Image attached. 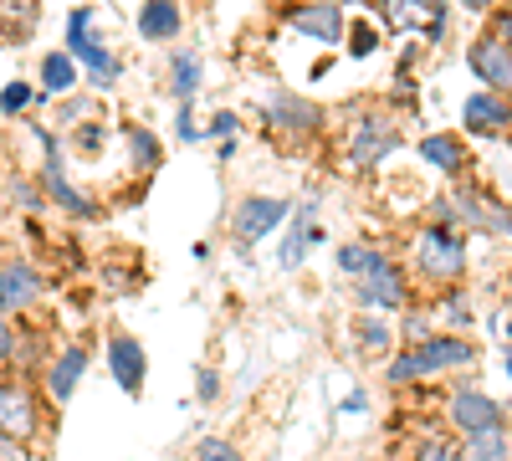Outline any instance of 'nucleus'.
Listing matches in <instances>:
<instances>
[{
	"mask_svg": "<svg viewBox=\"0 0 512 461\" xmlns=\"http://www.w3.org/2000/svg\"><path fill=\"white\" fill-rule=\"evenodd\" d=\"M477 349L461 339V333H431L425 344H410L395 364H390V380L410 385V380H425V374H446V369H461L472 364Z\"/></svg>",
	"mask_w": 512,
	"mask_h": 461,
	"instance_id": "f257e3e1",
	"label": "nucleus"
},
{
	"mask_svg": "<svg viewBox=\"0 0 512 461\" xmlns=\"http://www.w3.org/2000/svg\"><path fill=\"white\" fill-rule=\"evenodd\" d=\"M415 262L425 277H436V282H456L466 272V241L461 231L451 226H425L420 231V246H415Z\"/></svg>",
	"mask_w": 512,
	"mask_h": 461,
	"instance_id": "f03ea898",
	"label": "nucleus"
},
{
	"mask_svg": "<svg viewBox=\"0 0 512 461\" xmlns=\"http://www.w3.org/2000/svg\"><path fill=\"white\" fill-rule=\"evenodd\" d=\"M461 123L477 139H512V103L497 98V93H477V98H466Z\"/></svg>",
	"mask_w": 512,
	"mask_h": 461,
	"instance_id": "7ed1b4c3",
	"label": "nucleus"
},
{
	"mask_svg": "<svg viewBox=\"0 0 512 461\" xmlns=\"http://www.w3.org/2000/svg\"><path fill=\"white\" fill-rule=\"evenodd\" d=\"M446 211H451V221H461V226H477V231H512V216L502 211L497 200H487V195H472V190H451L446 195Z\"/></svg>",
	"mask_w": 512,
	"mask_h": 461,
	"instance_id": "20e7f679",
	"label": "nucleus"
},
{
	"mask_svg": "<svg viewBox=\"0 0 512 461\" xmlns=\"http://www.w3.org/2000/svg\"><path fill=\"white\" fill-rule=\"evenodd\" d=\"M446 415H451V426H461L466 436L502 426V405H497L492 395H482V390H456L451 405H446Z\"/></svg>",
	"mask_w": 512,
	"mask_h": 461,
	"instance_id": "39448f33",
	"label": "nucleus"
},
{
	"mask_svg": "<svg viewBox=\"0 0 512 461\" xmlns=\"http://www.w3.org/2000/svg\"><path fill=\"white\" fill-rule=\"evenodd\" d=\"M292 211H287V200H272V195H246L241 200V211L231 221L236 241H256V236H267L272 226H282Z\"/></svg>",
	"mask_w": 512,
	"mask_h": 461,
	"instance_id": "423d86ee",
	"label": "nucleus"
},
{
	"mask_svg": "<svg viewBox=\"0 0 512 461\" xmlns=\"http://www.w3.org/2000/svg\"><path fill=\"white\" fill-rule=\"evenodd\" d=\"M466 62H472V72L487 82V93H507L512 88V52L502 47V36H482L472 52H466Z\"/></svg>",
	"mask_w": 512,
	"mask_h": 461,
	"instance_id": "0eeeda50",
	"label": "nucleus"
},
{
	"mask_svg": "<svg viewBox=\"0 0 512 461\" xmlns=\"http://www.w3.org/2000/svg\"><path fill=\"white\" fill-rule=\"evenodd\" d=\"M359 303H364V308H405V277H400V267L379 262L374 272H364Z\"/></svg>",
	"mask_w": 512,
	"mask_h": 461,
	"instance_id": "6e6552de",
	"label": "nucleus"
},
{
	"mask_svg": "<svg viewBox=\"0 0 512 461\" xmlns=\"http://www.w3.org/2000/svg\"><path fill=\"white\" fill-rule=\"evenodd\" d=\"M36 292H41V277H36L26 262H6V267H0V313L31 308Z\"/></svg>",
	"mask_w": 512,
	"mask_h": 461,
	"instance_id": "1a4fd4ad",
	"label": "nucleus"
},
{
	"mask_svg": "<svg viewBox=\"0 0 512 461\" xmlns=\"http://www.w3.org/2000/svg\"><path fill=\"white\" fill-rule=\"evenodd\" d=\"M88 21H93V11H88V6H82V11H72V21H67V36H72V52H77L82 62H88V67H93V72H98V77L108 82V77H118V62H113V57H108V52L98 47V41L88 36Z\"/></svg>",
	"mask_w": 512,
	"mask_h": 461,
	"instance_id": "9d476101",
	"label": "nucleus"
},
{
	"mask_svg": "<svg viewBox=\"0 0 512 461\" xmlns=\"http://www.w3.org/2000/svg\"><path fill=\"white\" fill-rule=\"evenodd\" d=\"M400 144V134L390 129L384 118H364L359 129H354V144H349V154H354V164H379L384 154H390Z\"/></svg>",
	"mask_w": 512,
	"mask_h": 461,
	"instance_id": "9b49d317",
	"label": "nucleus"
},
{
	"mask_svg": "<svg viewBox=\"0 0 512 461\" xmlns=\"http://www.w3.org/2000/svg\"><path fill=\"white\" fill-rule=\"evenodd\" d=\"M287 26L292 31H308V36L323 41V47H333V41L344 36V11H338V6H297L287 16Z\"/></svg>",
	"mask_w": 512,
	"mask_h": 461,
	"instance_id": "f8f14e48",
	"label": "nucleus"
},
{
	"mask_svg": "<svg viewBox=\"0 0 512 461\" xmlns=\"http://www.w3.org/2000/svg\"><path fill=\"white\" fill-rule=\"evenodd\" d=\"M108 359H113L118 385H123L128 395H139V385H144V349H139V339H128V333H118V339L108 344Z\"/></svg>",
	"mask_w": 512,
	"mask_h": 461,
	"instance_id": "ddd939ff",
	"label": "nucleus"
},
{
	"mask_svg": "<svg viewBox=\"0 0 512 461\" xmlns=\"http://www.w3.org/2000/svg\"><path fill=\"white\" fill-rule=\"evenodd\" d=\"M36 426V405L26 390H11V385H0V436H31Z\"/></svg>",
	"mask_w": 512,
	"mask_h": 461,
	"instance_id": "4468645a",
	"label": "nucleus"
},
{
	"mask_svg": "<svg viewBox=\"0 0 512 461\" xmlns=\"http://www.w3.org/2000/svg\"><path fill=\"white\" fill-rule=\"evenodd\" d=\"M82 374H88V349L72 344V349H62V359L52 364V380H47V390H52L57 400H72V390H77Z\"/></svg>",
	"mask_w": 512,
	"mask_h": 461,
	"instance_id": "2eb2a0df",
	"label": "nucleus"
},
{
	"mask_svg": "<svg viewBox=\"0 0 512 461\" xmlns=\"http://www.w3.org/2000/svg\"><path fill=\"white\" fill-rule=\"evenodd\" d=\"M461 456H466V461H512V431H507V426H492V431L466 436Z\"/></svg>",
	"mask_w": 512,
	"mask_h": 461,
	"instance_id": "dca6fc26",
	"label": "nucleus"
},
{
	"mask_svg": "<svg viewBox=\"0 0 512 461\" xmlns=\"http://www.w3.org/2000/svg\"><path fill=\"white\" fill-rule=\"evenodd\" d=\"M139 31H144L149 41H169V36L180 31V6H169V0H154V6H144Z\"/></svg>",
	"mask_w": 512,
	"mask_h": 461,
	"instance_id": "f3484780",
	"label": "nucleus"
},
{
	"mask_svg": "<svg viewBox=\"0 0 512 461\" xmlns=\"http://www.w3.org/2000/svg\"><path fill=\"white\" fill-rule=\"evenodd\" d=\"M47 185H52V195L67 205V211H77V216H88V211H93V205H88V200H82V195L67 185V175H62V164H57V149H52V139H47Z\"/></svg>",
	"mask_w": 512,
	"mask_h": 461,
	"instance_id": "a211bd4d",
	"label": "nucleus"
},
{
	"mask_svg": "<svg viewBox=\"0 0 512 461\" xmlns=\"http://www.w3.org/2000/svg\"><path fill=\"white\" fill-rule=\"evenodd\" d=\"M420 154L431 159L436 170H446V175H451V170H461V144H456V139H446V134H431V139L420 144Z\"/></svg>",
	"mask_w": 512,
	"mask_h": 461,
	"instance_id": "6ab92c4d",
	"label": "nucleus"
},
{
	"mask_svg": "<svg viewBox=\"0 0 512 461\" xmlns=\"http://www.w3.org/2000/svg\"><path fill=\"white\" fill-rule=\"evenodd\" d=\"M41 82H47V93H62V88H72V82H77V72H72V57H67V52H52L47 62H41Z\"/></svg>",
	"mask_w": 512,
	"mask_h": 461,
	"instance_id": "aec40b11",
	"label": "nucleus"
},
{
	"mask_svg": "<svg viewBox=\"0 0 512 461\" xmlns=\"http://www.w3.org/2000/svg\"><path fill=\"white\" fill-rule=\"evenodd\" d=\"M384 257H379V251H369V246H344V251H338V267H344V272H374Z\"/></svg>",
	"mask_w": 512,
	"mask_h": 461,
	"instance_id": "412c9836",
	"label": "nucleus"
},
{
	"mask_svg": "<svg viewBox=\"0 0 512 461\" xmlns=\"http://www.w3.org/2000/svg\"><path fill=\"white\" fill-rule=\"evenodd\" d=\"M195 88H200V62L180 52V57H175V93H180V98H190Z\"/></svg>",
	"mask_w": 512,
	"mask_h": 461,
	"instance_id": "4be33fe9",
	"label": "nucleus"
},
{
	"mask_svg": "<svg viewBox=\"0 0 512 461\" xmlns=\"http://www.w3.org/2000/svg\"><path fill=\"white\" fill-rule=\"evenodd\" d=\"M195 456H200V461H246V456H241L231 441H221V436H205V441L195 446Z\"/></svg>",
	"mask_w": 512,
	"mask_h": 461,
	"instance_id": "5701e85b",
	"label": "nucleus"
},
{
	"mask_svg": "<svg viewBox=\"0 0 512 461\" xmlns=\"http://www.w3.org/2000/svg\"><path fill=\"white\" fill-rule=\"evenodd\" d=\"M272 118L277 123H308V129H313V123H318V108H303V103H272Z\"/></svg>",
	"mask_w": 512,
	"mask_h": 461,
	"instance_id": "b1692460",
	"label": "nucleus"
},
{
	"mask_svg": "<svg viewBox=\"0 0 512 461\" xmlns=\"http://www.w3.org/2000/svg\"><path fill=\"white\" fill-rule=\"evenodd\" d=\"M415 461H466V456H461V446L431 441V446H420V451H415Z\"/></svg>",
	"mask_w": 512,
	"mask_h": 461,
	"instance_id": "393cba45",
	"label": "nucleus"
},
{
	"mask_svg": "<svg viewBox=\"0 0 512 461\" xmlns=\"http://www.w3.org/2000/svg\"><path fill=\"white\" fill-rule=\"evenodd\" d=\"M26 103H31V88H26V82H11L6 98H0V113H21Z\"/></svg>",
	"mask_w": 512,
	"mask_h": 461,
	"instance_id": "a878e982",
	"label": "nucleus"
},
{
	"mask_svg": "<svg viewBox=\"0 0 512 461\" xmlns=\"http://www.w3.org/2000/svg\"><path fill=\"white\" fill-rule=\"evenodd\" d=\"M374 47H379V31H374V26H359V31H354V57H369Z\"/></svg>",
	"mask_w": 512,
	"mask_h": 461,
	"instance_id": "bb28decb",
	"label": "nucleus"
},
{
	"mask_svg": "<svg viewBox=\"0 0 512 461\" xmlns=\"http://www.w3.org/2000/svg\"><path fill=\"white\" fill-rule=\"evenodd\" d=\"M384 344H390V328H384V323H369V328H364V349L379 354Z\"/></svg>",
	"mask_w": 512,
	"mask_h": 461,
	"instance_id": "cd10ccee",
	"label": "nucleus"
},
{
	"mask_svg": "<svg viewBox=\"0 0 512 461\" xmlns=\"http://www.w3.org/2000/svg\"><path fill=\"white\" fill-rule=\"evenodd\" d=\"M128 139H134V154H139V164H154V154H159V149H154V139H149L144 129H134Z\"/></svg>",
	"mask_w": 512,
	"mask_h": 461,
	"instance_id": "c85d7f7f",
	"label": "nucleus"
},
{
	"mask_svg": "<svg viewBox=\"0 0 512 461\" xmlns=\"http://www.w3.org/2000/svg\"><path fill=\"white\" fill-rule=\"evenodd\" d=\"M210 134H236V113H216V123H210Z\"/></svg>",
	"mask_w": 512,
	"mask_h": 461,
	"instance_id": "c756f323",
	"label": "nucleus"
},
{
	"mask_svg": "<svg viewBox=\"0 0 512 461\" xmlns=\"http://www.w3.org/2000/svg\"><path fill=\"white\" fill-rule=\"evenodd\" d=\"M216 390H221V385H216V374H200V400H210Z\"/></svg>",
	"mask_w": 512,
	"mask_h": 461,
	"instance_id": "7c9ffc66",
	"label": "nucleus"
},
{
	"mask_svg": "<svg viewBox=\"0 0 512 461\" xmlns=\"http://www.w3.org/2000/svg\"><path fill=\"white\" fill-rule=\"evenodd\" d=\"M502 47H507V52H512V11H507V16H502Z\"/></svg>",
	"mask_w": 512,
	"mask_h": 461,
	"instance_id": "2f4dec72",
	"label": "nucleus"
},
{
	"mask_svg": "<svg viewBox=\"0 0 512 461\" xmlns=\"http://www.w3.org/2000/svg\"><path fill=\"white\" fill-rule=\"evenodd\" d=\"M21 451H16V441H0V461H16Z\"/></svg>",
	"mask_w": 512,
	"mask_h": 461,
	"instance_id": "473e14b6",
	"label": "nucleus"
},
{
	"mask_svg": "<svg viewBox=\"0 0 512 461\" xmlns=\"http://www.w3.org/2000/svg\"><path fill=\"white\" fill-rule=\"evenodd\" d=\"M11 354V333H6V323H0V359Z\"/></svg>",
	"mask_w": 512,
	"mask_h": 461,
	"instance_id": "72a5a7b5",
	"label": "nucleus"
},
{
	"mask_svg": "<svg viewBox=\"0 0 512 461\" xmlns=\"http://www.w3.org/2000/svg\"><path fill=\"white\" fill-rule=\"evenodd\" d=\"M507 369H512V359H507Z\"/></svg>",
	"mask_w": 512,
	"mask_h": 461,
	"instance_id": "f704fd0d",
	"label": "nucleus"
}]
</instances>
